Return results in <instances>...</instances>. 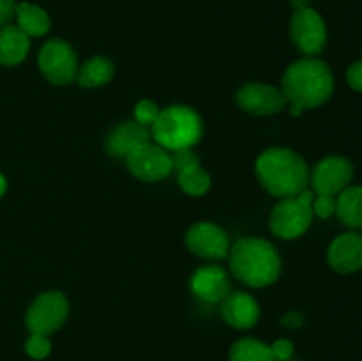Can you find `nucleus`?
I'll return each instance as SVG.
<instances>
[{"label": "nucleus", "mask_w": 362, "mask_h": 361, "mask_svg": "<svg viewBox=\"0 0 362 361\" xmlns=\"http://www.w3.org/2000/svg\"><path fill=\"white\" fill-rule=\"evenodd\" d=\"M113 76V64L106 57H92L78 69L76 81L81 87L94 88L108 84Z\"/></svg>", "instance_id": "aec40b11"}, {"label": "nucleus", "mask_w": 362, "mask_h": 361, "mask_svg": "<svg viewBox=\"0 0 362 361\" xmlns=\"http://www.w3.org/2000/svg\"><path fill=\"white\" fill-rule=\"evenodd\" d=\"M313 198L311 190L300 191L293 197H285L272 209L271 230L283 239H296L303 236L313 219Z\"/></svg>", "instance_id": "39448f33"}, {"label": "nucleus", "mask_w": 362, "mask_h": 361, "mask_svg": "<svg viewBox=\"0 0 362 361\" xmlns=\"http://www.w3.org/2000/svg\"><path fill=\"white\" fill-rule=\"evenodd\" d=\"M126 163L134 177H138L140 180H147V183L165 179L173 170L172 156L166 152V149L151 144V142L131 151L126 156Z\"/></svg>", "instance_id": "1a4fd4ad"}, {"label": "nucleus", "mask_w": 362, "mask_h": 361, "mask_svg": "<svg viewBox=\"0 0 362 361\" xmlns=\"http://www.w3.org/2000/svg\"><path fill=\"white\" fill-rule=\"evenodd\" d=\"M221 314L230 326L237 329H250L257 324L260 317V308L257 301L246 292H228L223 299Z\"/></svg>", "instance_id": "2eb2a0df"}, {"label": "nucleus", "mask_w": 362, "mask_h": 361, "mask_svg": "<svg viewBox=\"0 0 362 361\" xmlns=\"http://www.w3.org/2000/svg\"><path fill=\"white\" fill-rule=\"evenodd\" d=\"M186 244L194 255L202 258H212V260L225 258L230 251L228 234L216 223L209 222L194 223L187 230Z\"/></svg>", "instance_id": "9b49d317"}, {"label": "nucleus", "mask_w": 362, "mask_h": 361, "mask_svg": "<svg viewBox=\"0 0 362 361\" xmlns=\"http://www.w3.org/2000/svg\"><path fill=\"white\" fill-rule=\"evenodd\" d=\"M288 361H292V360H288Z\"/></svg>", "instance_id": "2f4dec72"}, {"label": "nucleus", "mask_w": 362, "mask_h": 361, "mask_svg": "<svg viewBox=\"0 0 362 361\" xmlns=\"http://www.w3.org/2000/svg\"><path fill=\"white\" fill-rule=\"evenodd\" d=\"M346 81L354 91L362 92V60L350 64L349 71H346Z\"/></svg>", "instance_id": "bb28decb"}, {"label": "nucleus", "mask_w": 362, "mask_h": 361, "mask_svg": "<svg viewBox=\"0 0 362 361\" xmlns=\"http://www.w3.org/2000/svg\"><path fill=\"white\" fill-rule=\"evenodd\" d=\"M352 179L354 165L343 156H327L315 165L313 172H310V183L317 195H339L350 186Z\"/></svg>", "instance_id": "9d476101"}, {"label": "nucleus", "mask_w": 362, "mask_h": 361, "mask_svg": "<svg viewBox=\"0 0 362 361\" xmlns=\"http://www.w3.org/2000/svg\"><path fill=\"white\" fill-rule=\"evenodd\" d=\"M14 9H16L14 0H0V28L11 23L14 18Z\"/></svg>", "instance_id": "cd10ccee"}, {"label": "nucleus", "mask_w": 362, "mask_h": 361, "mask_svg": "<svg viewBox=\"0 0 362 361\" xmlns=\"http://www.w3.org/2000/svg\"><path fill=\"white\" fill-rule=\"evenodd\" d=\"M69 311V303L62 292H45L39 297H35L34 303L27 310L25 322L30 333L37 335H52L57 329L64 326Z\"/></svg>", "instance_id": "6e6552de"}, {"label": "nucleus", "mask_w": 362, "mask_h": 361, "mask_svg": "<svg viewBox=\"0 0 362 361\" xmlns=\"http://www.w3.org/2000/svg\"><path fill=\"white\" fill-rule=\"evenodd\" d=\"M257 177L262 186L279 198L293 197L308 190L310 170L297 152L283 147H272L257 159Z\"/></svg>", "instance_id": "f03ea898"}, {"label": "nucleus", "mask_w": 362, "mask_h": 361, "mask_svg": "<svg viewBox=\"0 0 362 361\" xmlns=\"http://www.w3.org/2000/svg\"><path fill=\"white\" fill-rule=\"evenodd\" d=\"M159 112H161V110L158 108L156 103L144 99V101H140L134 106V120L145 127L152 126V124L156 122V119L159 117Z\"/></svg>", "instance_id": "b1692460"}, {"label": "nucleus", "mask_w": 362, "mask_h": 361, "mask_svg": "<svg viewBox=\"0 0 362 361\" xmlns=\"http://www.w3.org/2000/svg\"><path fill=\"white\" fill-rule=\"evenodd\" d=\"M230 361H278L271 345L255 338H240L230 349Z\"/></svg>", "instance_id": "412c9836"}, {"label": "nucleus", "mask_w": 362, "mask_h": 361, "mask_svg": "<svg viewBox=\"0 0 362 361\" xmlns=\"http://www.w3.org/2000/svg\"><path fill=\"white\" fill-rule=\"evenodd\" d=\"M271 350L278 361H288L293 356V343L290 340H276L271 345Z\"/></svg>", "instance_id": "a878e982"}, {"label": "nucleus", "mask_w": 362, "mask_h": 361, "mask_svg": "<svg viewBox=\"0 0 362 361\" xmlns=\"http://www.w3.org/2000/svg\"><path fill=\"white\" fill-rule=\"evenodd\" d=\"M151 142V133L136 120L120 122L106 138V151L117 158H126L131 151Z\"/></svg>", "instance_id": "dca6fc26"}, {"label": "nucleus", "mask_w": 362, "mask_h": 361, "mask_svg": "<svg viewBox=\"0 0 362 361\" xmlns=\"http://www.w3.org/2000/svg\"><path fill=\"white\" fill-rule=\"evenodd\" d=\"M177 179H179L180 188L186 191L187 195H193V197H200L211 186V177L200 166V163L197 165L184 166V168L175 170Z\"/></svg>", "instance_id": "4be33fe9"}, {"label": "nucleus", "mask_w": 362, "mask_h": 361, "mask_svg": "<svg viewBox=\"0 0 362 361\" xmlns=\"http://www.w3.org/2000/svg\"><path fill=\"white\" fill-rule=\"evenodd\" d=\"M39 67L46 80L53 85H67L76 80L78 66L76 52L69 42L62 39H49L39 52Z\"/></svg>", "instance_id": "0eeeda50"}, {"label": "nucleus", "mask_w": 362, "mask_h": 361, "mask_svg": "<svg viewBox=\"0 0 362 361\" xmlns=\"http://www.w3.org/2000/svg\"><path fill=\"white\" fill-rule=\"evenodd\" d=\"M327 262L341 275H350L362 269V234L345 232L336 237L327 250Z\"/></svg>", "instance_id": "ddd939ff"}, {"label": "nucleus", "mask_w": 362, "mask_h": 361, "mask_svg": "<svg viewBox=\"0 0 362 361\" xmlns=\"http://www.w3.org/2000/svg\"><path fill=\"white\" fill-rule=\"evenodd\" d=\"M14 18H16V25L28 35V38H42L49 32L52 27V20H49L48 13L42 7L34 6V4L21 2L16 4L14 9Z\"/></svg>", "instance_id": "a211bd4d"}, {"label": "nucleus", "mask_w": 362, "mask_h": 361, "mask_svg": "<svg viewBox=\"0 0 362 361\" xmlns=\"http://www.w3.org/2000/svg\"><path fill=\"white\" fill-rule=\"evenodd\" d=\"M292 6L296 9H304V7H310V0H292Z\"/></svg>", "instance_id": "c756f323"}, {"label": "nucleus", "mask_w": 362, "mask_h": 361, "mask_svg": "<svg viewBox=\"0 0 362 361\" xmlns=\"http://www.w3.org/2000/svg\"><path fill=\"white\" fill-rule=\"evenodd\" d=\"M336 214L349 229H362V186H349L338 195Z\"/></svg>", "instance_id": "6ab92c4d"}, {"label": "nucleus", "mask_w": 362, "mask_h": 361, "mask_svg": "<svg viewBox=\"0 0 362 361\" xmlns=\"http://www.w3.org/2000/svg\"><path fill=\"white\" fill-rule=\"evenodd\" d=\"M204 126L202 119L193 108L182 105L168 106L159 112V117L152 124V138L159 147L166 151L191 149L200 142Z\"/></svg>", "instance_id": "20e7f679"}, {"label": "nucleus", "mask_w": 362, "mask_h": 361, "mask_svg": "<svg viewBox=\"0 0 362 361\" xmlns=\"http://www.w3.org/2000/svg\"><path fill=\"white\" fill-rule=\"evenodd\" d=\"M191 290L205 303H218L230 292V276L219 265H202L191 276Z\"/></svg>", "instance_id": "4468645a"}, {"label": "nucleus", "mask_w": 362, "mask_h": 361, "mask_svg": "<svg viewBox=\"0 0 362 361\" xmlns=\"http://www.w3.org/2000/svg\"><path fill=\"white\" fill-rule=\"evenodd\" d=\"M313 214L320 216V218H331L336 212V198L331 195H318L317 198H313Z\"/></svg>", "instance_id": "393cba45"}, {"label": "nucleus", "mask_w": 362, "mask_h": 361, "mask_svg": "<svg viewBox=\"0 0 362 361\" xmlns=\"http://www.w3.org/2000/svg\"><path fill=\"white\" fill-rule=\"evenodd\" d=\"M228 255L232 275L255 289L271 285L281 271V260L276 248L260 237L239 239L230 248Z\"/></svg>", "instance_id": "7ed1b4c3"}, {"label": "nucleus", "mask_w": 362, "mask_h": 361, "mask_svg": "<svg viewBox=\"0 0 362 361\" xmlns=\"http://www.w3.org/2000/svg\"><path fill=\"white\" fill-rule=\"evenodd\" d=\"M27 354L34 360H45L49 353H52V342L46 335H37V333H30V338L25 343Z\"/></svg>", "instance_id": "5701e85b"}, {"label": "nucleus", "mask_w": 362, "mask_h": 361, "mask_svg": "<svg viewBox=\"0 0 362 361\" xmlns=\"http://www.w3.org/2000/svg\"><path fill=\"white\" fill-rule=\"evenodd\" d=\"M6 190H7V180H6V177H4L2 173H0V197H2V195L6 193Z\"/></svg>", "instance_id": "7c9ffc66"}, {"label": "nucleus", "mask_w": 362, "mask_h": 361, "mask_svg": "<svg viewBox=\"0 0 362 361\" xmlns=\"http://www.w3.org/2000/svg\"><path fill=\"white\" fill-rule=\"evenodd\" d=\"M281 322H283V326H286V328L297 329L304 324V315L297 310H290L283 315Z\"/></svg>", "instance_id": "c85d7f7f"}, {"label": "nucleus", "mask_w": 362, "mask_h": 361, "mask_svg": "<svg viewBox=\"0 0 362 361\" xmlns=\"http://www.w3.org/2000/svg\"><path fill=\"white\" fill-rule=\"evenodd\" d=\"M240 108L253 115H274L286 106V99L279 88L272 85L250 81L237 91Z\"/></svg>", "instance_id": "f8f14e48"}, {"label": "nucleus", "mask_w": 362, "mask_h": 361, "mask_svg": "<svg viewBox=\"0 0 362 361\" xmlns=\"http://www.w3.org/2000/svg\"><path fill=\"white\" fill-rule=\"evenodd\" d=\"M281 92L292 115L327 103L334 92V74L324 60L306 57L290 64L283 74Z\"/></svg>", "instance_id": "f257e3e1"}, {"label": "nucleus", "mask_w": 362, "mask_h": 361, "mask_svg": "<svg viewBox=\"0 0 362 361\" xmlns=\"http://www.w3.org/2000/svg\"><path fill=\"white\" fill-rule=\"evenodd\" d=\"M290 39L306 57H317L327 42L325 21L313 7L296 9L290 18Z\"/></svg>", "instance_id": "423d86ee"}, {"label": "nucleus", "mask_w": 362, "mask_h": 361, "mask_svg": "<svg viewBox=\"0 0 362 361\" xmlns=\"http://www.w3.org/2000/svg\"><path fill=\"white\" fill-rule=\"evenodd\" d=\"M30 50V38L18 25H6L0 28V64L16 66L27 57Z\"/></svg>", "instance_id": "f3484780"}]
</instances>
